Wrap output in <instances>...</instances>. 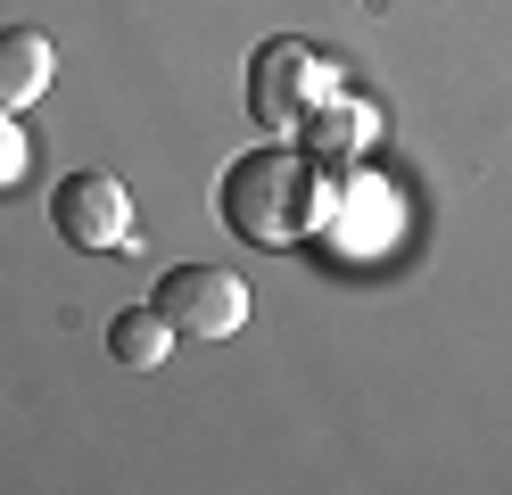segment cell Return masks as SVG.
<instances>
[{"instance_id":"1","label":"cell","mask_w":512,"mask_h":495,"mask_svg":"<svg viewBox=\"0 0 512 495\" xmlns=\"http://www.w3.org/2000/svg\"><path fill=\"white\" fill-rule=\"evenodd\" d=\"M215 215L232 240L248 248H298L314 231L339 223V174L306 149H248L223 165V190H215Z\"/></svg>"},{"instance_id":"2","label":"cell","mask_w":512,"mask_h":495,"mask_svg":"<svg viewBox=\"0 0 512 495\" xmlns=\"http://www.w3.org/2000/svg\"><path fill=\"white\" fill-rule=\"evenodd\" d=\"M339 91H347L339 66L314 42H290V33L248 58V116H256V132H306Z\"/></svg>"},{"instance_id":"3","label":"cell","mask_w":512,"mask_h":495,"mask_svg":"<svg viewBox=\"0 0 512 495\" xmlns=\"http://www.w3.org/2000/svg\"><path fill=\"white\" fill-rule=\"evenodd\" d=\"M50 223H58V240L83 248V256H116V248L141 240L133 190H124L116 174H100V165H83V174H67V182L50 190Z\"/></svg>"},{"instance_id":"4","label":"cell","mask_w":512,"mask_h":495,"mask_svg":"<svg viewBox=\"0 0 512 495\" xmlns=\"http://www.w3.org/2000/svg\"><path fill=\"white\" fill-rule=\"evenodd\" d=\"M149 306L174 322V339L207 347V339H232V330H248V281L223 273V264H174V273L157 281Z\"/></svg>"},{"instance_id":"5","label":"cell","mask_w":512,"mask_h":495,"mask_svg":"<svg viewBox=\"0 0 512 495\" xmlns=\"http://www.w3.org/2000/svg\"><path fill=\"white\" fill-rule=\"evenodd\" d=\"M58 83V50L34 25H0V116H25Z\"/></svg>"},{"instance_id":"6","label":"cell","mask_w":512,"mask_h":495,"mask_svg":"<svg viewBox=\"0 0 512 495\" xmlns=\"http://www.w3.org/2000/svg\"><path fill=\"white\" fill-rule=\"evenodd\" d=\"M372 132H380V116L364 108V99H347V91H339L331 108L298 132V149H306V157H323L331 174H339V165H356V157H364V141H372Z\"/></svg>"},{"instance_id":"7","label":"cell","mask_w":512,"mask_h":495,"mask_svg":"<svg viewBox=\"0 0 512 495\" xmlns=\"http://www.w3.org/2000/svg\"><path fill=\"white\" fill-rule=\"evenodd\" d=\"M182 339H174V322L157 314V306H124L116 322H108V355L124 363V372H157Z\"/></svg>"},{"instance_id":"8","label":"cell","mask_w":512,"mask_h":495,"mask_svg":"<svg viewBox=\"0 0 512 495\" xmlns=\"http://www.w3.org/2000/svg\"><path fill=\"white\" fill-rule=\"evenodd\" d=\"M25 165H34V141L17 132V116H0V190H17Z\"/></svg>"}]
</instances>
